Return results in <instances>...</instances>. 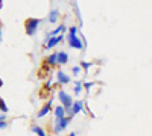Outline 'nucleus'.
<instances>
[{"label":"nucleus","instance_id":"nucleus-1","mask_svg":"<svg viewBox=\"0 0 152 136\" xmlns=\"http://www.w3.org/2000/svg\"><path fill=\"white\" fill-rule=\"evenodd\" d=\"M72 119H73L72 115H64V117H61V118H55V122H53V133H55V135L62 133V132L69 127V124L72 122Z\"/></svg>","mask_w":152,"mask_h":136},{"label":"nucleus","instance_id":"nucleus-2","mask_svg":"<svg viewBox=\"0 0 152 136\" xmlns=\"http://www.w3.org/2000/svg\"><path fill=\"white\" fill-rule=\"evenodd\" d=\"M43 23V20L40 18H28L24 21V32L28 36H35L38 29H40V24Z\"/></svg>","mask_w":152,"mask_h":136},{"label":"nucleus","instance_id":"nucleus-3","mask_svg":"<svg viewBox=\"0 0 152 136\" xmlns=\"http://www.w3.org/2000/svg\"><path fill=\"white\" fill-rule=\"evenodd\" d=\"M64 40L67 41L69 47L73 48V50H82L84 48V42H82V38L78 36V33H67V36H64Z\"/></svg>","mask_w":152,"mask_h":136},{"label":"nucleus","instance_id":"nucleus-4","mask_svg":"<svg viewBox=\"0 0 152 136\" xmlns=\"http://www.w3.org/2000/svg\"><path fill=\"white\" fill-rule=\"evenodd\" d=\"M62 41H64V33H59V35H52L50 38L47 40V42L44 44L46 50H52V48H55L56 45H59Z\"/></svg>","mask_w":152,"mask_h":136},{"label":"nucleus","instance_id":"nucleus-5","mask_svg":"<svg viewBox=\"0 0 152 136\" xmlns=\"http://www.w3.org/2000/svg\"><path fill=\"white\" fill-rule=\"evenodd\" d=\"M58 100H59V104H62L64 107H70L73 103V97L69 92H66L64 89H59L58 91Z\"/></svg>","mask_w":152,"mask_h":136},{"label":"nucleus","instance_id":"nucleus-6","mask_svg":"<svg viewBox=\"0 0 152 136\" xmlns=\"http://www.w3.org/2000/svg\"><path fill=\"white\" fill-rule=\"evenodd\" d=\"M56 83L58 85H69V83H72V77L69 76V74H66L62 70H58L56 71Z\"/></svg>","mask_w":152,"mask_h":136},{"label":"nucleus","instance_id":"nucleus-7","mask_svg":"<svg viewBox=\"0 0 152 136\" xmlns=\"http://www.w3.org/2000/svg\"><path fill=\"white\" fill-rule=\"evenodd\" d=\"M84 106H85V103H84L82 100H73V103H72V106H70V109H72V115L75 117V115L81 114L82 110H84Z\"/></svg>","mask_w":152,"mask_h":136},{"label":"nucleus","instance_id":"nucleus-8","mask_svg":"<svg viewBox=\"0 0 152 136\" xmlns=\"http://www.w3.org/2000/svg\"><path fill=\"white\" fill-rule=\"evenodd\" d=\"M59 17H61L59 9H52V11L49 12V15H47V21H49L50 24H56V23L59 21Z\"/></svg>","mask_w":152,"mask_h":136},{"label":"nucleus","instance_id":"nucleus-9","mask_svg":"<svg viewBox=\"0 0 152 136\" xmlns=\"http://www.w3.org/2000/svg\"><path fill=\"white\" fill-rule=\"evenodd\" d=\"M56 59H58V65H67L69 64V53L66 52H56Z\"/></svg>","mask_w":152,"mask_h":136},{"label":"nucleus","instance_id":"nucleus-10","mask_svg":"<svg viewBox=\"0 0 152 136\" xmlns=\"http://www.w3.org/2000/svg\"><path fill=\"white\" fill-rule=\"evenodd\" d=\"M50 112H52V104H49V103H46L41 109H40V112L37 114V118H44V117H47Z\"/></svg>","mask_w":152,"mask_h":136},{"label":"nucleus","instance_id":"nucleus-11","mask_svg":"<svg viewBox=\"0 0 152 136\" xmlns=\"http://www.w3.org/2000/svg\"><path fill=\"white\" fill-rule=\"evenodd\" d=\"M44 62L47 67H56L58 65V59H56V52L55 53H50L46 59H44Z\"/></svg>","mask_w":152,"mask_h":136},{"label":"nucleus","instance_id":"nucleus-12","mask_svg":"<svg viewBox=\"0 0 152 136\" xmlns=\"http://www.w3.org/2000/svg\"><path fill=\"white\" fill-rule=\"evenodd\" d=\"M52 112H53V117L55 118H61V117H64L66 115V107L62 106V104H58L52 109Z\"/></svg>","mask_w":152,"mask_h":136},{"label":"nucleus","instance_id":"nucleus-13","mask_svg":"<svg viewBox=\"0 0 152 136\" xmlns=\"http://www.w3.org/2000/svg\"><path fill=\"white\" fill-rule=\"evenodd\" d=\"M84 88H82V80H75V86H73V94L76 97H79L82 94Z\"/></svg>","mask_w":152,"mask_h":136},{"label":"nucleus","instance_id":"nucleus-14","mask_svg":"<svg viewBox=\"0 0 152 136\" xmlns=\"http://www.w3.org/2000/svg\"><path fill=\"white\" fill-rule=\"evenodd\" d=\"M72 5H73V8H75V15H76V18H78V21H79V26L78 27H82V17H81V11H79V6H78V3H76V0H73L72 2Z\"/></svg>","mask_w":152,"mask_h":136},{"label":"nucleus","instance_id":"nucleus-15","mask_svg":"<svg viewBox=\"0 0 152 136\" xmlns=\"http://www.w3.org/2000/svg\"><path fill=\"white\" fill-rule=\"evenodd\" d=\"M64 32H67V26L66 24H59V26H56L53 30H50L49 35L52 36V35H59V33H64Z\"/></svg>","mask_w":152,"mask_h":136},{"label":"nucleus","instance_id":"nucleus-16","mask_svg":"<svg viewBox=\"0 0 152 136\" xmlns=\"http://www.w3.org/2000/svg\"><path fill=\"white\" fill-rule=\"evenodd\" d=\"M31 132L35 133V135H38V136H46V130L43 127H40V126H37V124L31 127Z\"/></svg>","mask_w":152,"mask_h":136},{"label":"nucleus","instance_id":"nucleus-17","mask_svg":"<svg viewBox=\"0 0 152 136\" xmlns=\"http://www.w3.org/2000/svg\"><path fill=\"white\" fill-rule=\"evenodd\" d=\"M93 65H94V62H85V60H81V62H79V67H81L85 73H87L88 70H90Z\"/></svg>","mask_w":152,"mask_h":136},{"label":"nucleus","instance_id":"nucleus-18","mask_svg":"<svg viewBox=\"0 0 152 136\" xmlns=\"http://www.w3.org/2000/svg\"><path fill=\"white\" fill-rule=\"evenodd\" d=\"M0 112H3V114H8L9 112V107H8L6 101L3 100L2 97H0Z\"/></svg>","mask_w":152,"mask_h":136},{"label":"nucleus","instance_id":"nucleus-19","mask_svg":"<svg viewBox=\"0 0 152 136\" xmlns=\"http://www.w3.org/2000/svg\"><path fill=\"white\" fill-rule=\"evenodd\" d=\"M94 85H96L94 82H82V88H84V89H85V91L88 92V91H90V89L93 88Z\"/></svg>","mask_w":152,"mask_h":136},{"label":"nucleus","instance_id":"nucleus-20","mask_svg":"<svg viewBox=\"0 0 152 136\" xmlns=\"http://www.w3.org/2000/svg\"><path fill=\"white\" fill-rule=\"evenodd\" d=\"M81 71H82V68L79 67V65H75V67H72V74L75 77H78L79 74H81Z\"/></svg>","mask_w":152,"mask_h":136},{"label":"nucleus","instance_id":"nucleus-21","mask_svg":"<svg viewBox=\"0 0 152 136\" xmlns=\"http://www.w3.org/2000/svg\"><path fill=\"white\" fill-rule=\"evenodd\" d=\"M67 32H69V33H73V35H75V33H79V27L73 24V26H69V27H67Z\"/></svg>","mask_w":152,"mask_h":136},{"label":"nucleus","instance_id":"nucleus-22","mask_svg":"<svg viewBox=\"0 0 152 136\" xmlns=\"http://www.w3.org/2000/svg\"><path fill=\"white\" fill-rule=\"evenodd\" d=\"M8 127V122H6V119H0V130H5Z\"/></svg>","mask_w":152,"mask_h":136},{"label":"nucleus","instance_id":"nucleus-23","mask_svg":"<svg viewBox=\"0 0 152 136\" xmlns=\"http://www.w3.org/2000/svg\"><path fill=\"white\" fill-rule=\"evenodd\" d=\"M44 86H46V89H50V88H52V80L49 79V80L46 82V85H44Z\"/></svg>","mask_w":152,"mask_h":136},{"label":"nucleus","instance_id":"nucleus-24","mask_svg":"<svg viewBox=\"0 0 152 136\" xmlns=\"http://www.w3.org/2000/svg\"><path fill=\"white\" fill-rule=\"evenodd\" d=\"M2 40H3V32H2V27H0V42H2Z\"/></svg>","mask_w":152,"mask_h":136},{"label":"nucleus","instance_id":"nucleus-25","mask_svg":"<svg viewBox=\"0 0 152 136\" xmlns=\"http://www.w3.org/2000/svg\"><path fill=\"white\" fill-rule=\"evenodd\" d=\"M2 86H3V80L0 79V89H2Z\"/></svg>","mask_w":152,"mask_h":136},{"label":"nucleus","instance_id":"nucleus-26","mask_svg":"<svg viewBox=\"0 0 152 136\" xmlns=\"http://www.w3.org/2000/svg\"><path fill=\"white\" fill-rule=\"evenodd\" d=\"M0 8H3V0H0Z\"/></svg>","mask_w":152,"mask_h":136}]
</instances>
